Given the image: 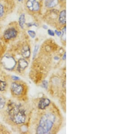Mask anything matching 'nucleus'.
Returning <instances> with one entry per match:
<instances>
[{
  "instance_id": "nucleus-1",
  "label": "nucleus",
  "mask_w": 135,
  "mask_h": 134,
  "mask_svg": "<svg viewBox=\"0 0 135 134\" xmlns=\"http://www.w3.org/2000/svg\"><path fill=\"white\" fill-rule=\"evenodd\" d=\"M21 102L19 101L17 103L12 100L7 101L2 115L6 123L15 127L19 126V130H24H24H28V126L25 125L29 115L26 105Z\"/></svg>"
},
{
  "instance_id": "nucleus-2",
  "label": "nucleus",
  "mask_w": 135,
  "mask_h": 134,
  "mask_svg": "<svg viewBox=\"0 0 135 134\" xmlns=\"http://www.w3.org/2000/svg\"><path fill=\"white\" fill-rule=\"evenodd\" d=\"M56 116L52 112H48L44 113L39 121L38 125L36 130L37 134H48L51 133L56 120Z\"/></svg>"
},
{
  "instance_id": "nucleus-3",
  "label": "nucleus",
  "mask_w": 135,
  "mask_h": 134,
  "mask_svg": "<svg viewBox=\"0 0 135 134\" xmlns=\"http://www.w3.org/2000/svg\"><path fill=\"white\" fill-rule=\"evenodd\" d=\"M15 80L11 83L10 90L12 97L20 102H26V95L28 94V86L22 80Z\"/></svg>"
},
{
  "instance_id": "nucleus-4",
  "label": "nucleus",
  "mask_w": 135,
  "mask_h": 134,
  "mask_svg": "<svg viewBox=\"0 0 135 134\" xmlns=\"http://www.w3.org/2000/svg\"><path fill=\"white\" fill-rule=\"evenodd\" d=\"M0 63L1 65L5 69L11 71L15 68L17 63L16 59L12 56L8 54L5 55L1 58Z\"/></svg>"
},
{
  "instance_id": "nucleus-5",
  "label": "nucleus",
  "mask_w": 135,
  "mask_h": 134,
  "mask_svg": "<svg viewBox=\"0 0 135 134\" xmlns=\"http://www.w3.org/2000/svg\"><path fill=\"white\" fill-rule=\"evenodd\" d=\"M8 76L3 72L2 76H0V92L7 90L9 86Z\"/></svg>"
},
{
  "instance_id": "nucleus-6",
  "label": "nucleus",
  "mask_w": 135,
  "mask_h": 134,
  "mask_svg": "<svg viewBox=\"0 0 135 134\" xmlns=\"http://www.w3.org/2000/svg\"><path fill=\"white\" fill-rule=\"evenodd\" d=\"M18 32L15 28H13L6 29L4 33V38L6 40H10L16 37L17 35Z\"/></svg>"
},
{
  "instance_id": "nucleus-7",
  "label": "nucleus",
  "mask_w": 135,
  "mask_h": 134,
  "mask_svg": "<svg viewBox=\"0 0 135 134\" xmlns=\"http://www.w3.org/2000/svg\"><path fill=\"white\" fill-rule=\"evenodd\" d=\"M26 6L32 11H37L40 9V5L36 0H28Z\"/></svg>"
},
{
  "instance_id": "nucleus-8",
  "label": "nucleus",
  "mask_w": 135,
  "mask_h": 134,
  "mask_svg": "<svg viewBox=\"0 0 135 134\" xmlns=\"http://www.w3.org/2000/svg\"><path fill=\"white\" fill-rule=\"evenodd\" d=\"M50 103L51 102L49 99L46 98H41L38 103V108L40 109L41 110H45L46 109L48 106H50Z\"/></svg>"
},
{
  "instance_id": "nucleus-9",
  "label": "nucleus",
  "mask_w": 135,
  "mask_h": 134,
  "mask_svg": "<svg viewBox=\"0 0 135 134\" xmlns=\"http://www.w3.org/2000/svg\"><path fill=\"white\" fill-rule=\"evenodd\" d=\"M28 66V63L24 58H21L18 60V67L17 70L19 72L23 71Z\"/></svg>"
},
{
  "instance_id": "nucleus-10",
  "label": "nucleus",
  "mask_w": 135,
  "mask_h": 134,
  "mask_svg": "<svg viewBox=\"0 0 135 134\" xmlns=\"http://www.w3.org/2000/svg\"><path fill=\"white\" fill-rule=\"evenodd\" d=\"M31 51L28 45H25L23 47L21 51V55L24 59L29 58L30 56Z\"/></svg>"
},
{
  "instance_id": "nucleus-11",
  "label": "nucleus",
  "mask_w": 135,
  "mask_h": 134,
  "mask_svg": "<svg viewBox=\"0 0 135 134\" xmlns=\"http://www.w3.org/2000/svg\"><path fill=\"white\" fill-rule=\"evenodd\" d=\"M7 101L2 94H0V115H2L3 111L6 107Z\"/></svg>"
},
{
  "instance_id": "nucleus-12",
  "label": "nucleus",
  "mask_w": 135,
  "mask_h": 134,
  "mask_svg": "<svg viewBox=\"0 0 135 134\" xmlns=\"http://www.w3.org/2000/svg\"><path fill=\"white\" fill-rule=\"evenodd\" d=\"M45 6L48 8H52L58 4V0H45Z\"/></svg>"
},
{
  "instance_id": "nucleus-13",
  "label": "nucleus",
  "mask_w": 135,
  "mask_h": 134,
  "mask_svg": "<svg viewBox=\"0 0 135 134\" xmlns=\"http://www.w3.org/2000/svg\"><path fill=\"white\" fill-rule=\"evenodd\" d=\"M59 22L61 24L66 23V11L65 10L62 11L59 16Z\"/></svg>"
},
{
  "instance_id": "nucleus-14",
  "label": "nucleus",
  "mask_w": 135,
  "mask_h": 134,
  "mask_svg": "<svg viewBox=\"0 0 135 134\" xmlns=\"http://www.w3.org/2000/svg\"><path fill=\"white\" fill-rule=\"evenodd\" d=\"M19 25L21 28L24 29L25 23V16L24 14H21L19 18Z\"/></svg>"
},
{
  "instance_id": "nucleus-15",
  "label": "nucleus",
  "mask_w": 135,
  "mask_h": 134,
  "mask_svg": "<svg viewBox=\"0 0 135 134\" xmlns=\"http://www.w3.org/2000/svg\"><path fill=\"white\" fill-rule=\"evenodd\" d=\"M11 132L4 125L0 124V134H10Z\"/></svg>"
},
{
  "instance_id": "nucleus-16",
  "label": "nucleus",
  "mask_w": 135,
  "mask_h": 134,
  "mask_svg": "<svg viewBox=\"0 0 135 134\" xmlns=\"http://www.w3.org/2000/svg\"><path fill=\"white\" fill-rule=\"evenodd\" d=\"M4 8L3 5L0 3V18L2 17L4 15Z\"/></svg>"
},
{
  "instance_id": "nucleus-17",
  "label": "nucleus",
  "mask_w": 135,
  "mask_h": 134,
  "mask_svg": "<svg viewBox=\"0 0 135 134\" xmlns=\"http://www.w3.org/2000/svg\"><path fill=\"white\" fill-rule=\"evenodd\" d=\"M28 33L29 35L32 38H34L36 35L35 32L32 31V30H28Z\"/></svg>"
},
{
  "instance_id": "nucleus-18",
  "label": "nucleus",
  "mask_w": 135,
  "mask_h": 134,
  "mask_svg": "<svg viewBox=\"0 0 135 134\" xmlns=\"http://www.w3.org/2000/svg\"><path fill=\"white\" fill-rule=\"evenodd\" d=\"M62 39H63V40L64 41L66 40V27H65L63 29Z\"/></svg>"
},
{
  "instance_id": "nucleus-19",
  "label": "nucleus",
  "mask_w": 135,
  "mask_h": 134,
  "mask_svg": "<svg viewBox=\"0 0 135 134\" xmlns=\"http://www.w3.org/2000/svg\"><path fill=\"white\" fill-rule=\"evenodd\" d=\"M39 48V46L38 45H36L35 47L34 50V52H33V60L34 59L35 57V56H36L37 54V52H38V50Z\"/></svg>"
},
{
  "instance_id": "nucleus-20",
  "label": "nucleus",
  "mask_w": 135,
  "mask_h": 134,
  "mask_svg": "<svg viewBox=\"0 0 135 134\" xmlns=\"http://www.w3.org/2000/svg\"><path fill=\"white\" fill-rule=\"evenodd\" d=\"M48 33L50 36H54V35H55V33L52 30H51L50 29L48 30Z\"/></svg>"
},
{
  "instance_id": "nucleus-21",
  "label": "nucleus",
  "mask_w": 135,
  "mask_h": 134,
  "mask_svg": "<svg viewBox=\"0 0 135 134\" xmlns=\"http://www.w3.org/2000/svg\"><path fill=\"white\" fill-rule=\"evenodd\" d=\"M42 85L44 87V88L47 89V85H48V82L46 80H44L42 82Z\"/></svg>"
},
{
  "instance_id": "nucleus-22",
  "label": "nucleus",
  "mask_w": 135,
  "mask_h": 134,
  "mask_svg": "<svg viewBox=\"0 0 135 134\" xmlns=\"http://www.w3.org/2000/svg\"><path fill=\"white\" fill-rule=\"evenodd\" d=\"M27 25L28 27H31L32 26H37V25H36V24L33 23H28L27 24Z\"/></svg>"
},
{
  "instance_id": "nucleus-23",
  "label": "nucleus",
  "mask_w": 135,
  "mask_h": 134,
  "mask_svg": "<svg viewBox=\"0 0 135 134\" xmlns=\"http://www.w3.org/2000/svg\"><path fill=\"white\" fill-rule=\"evenodd\" d=\"M55 32L56 34L58 36H60L61 35V34H62V33H61V32L58 31H57V30H56L55 31Z\"/></svg>"
},
{
  "instance_id": "nucleus-24",
  "label": "nucleus",
  "mask_w": 135,
  "mask_h": 134,
  "mask_svg": "<svg viewBox=\"0 0 135 134\" xmlns=\"http://www.w3.org/2000/svg\"><path fill=\"white\" fill-rule=\"evenodd\" d=\"M63 59L64 60H65L66 59V53H65L64 54V55L63 56Z\"/></svg>"
},
{
  "instance_id": "nucleus-25",
  "label": "nucleus",
  "mask_w": 135,
  "mask_h": 134,
  "mask_svg": "<svg viewBox=\"0 0 135 134\" xmlns=\"http://www.w3.org/2000/svg\"><path fill=\"white\" fill-rule=\"evenodd\" d=\"M43 28H44V29H47L48 28V27H47V25H43Z\"/></svg>"
},
{
  "instance_id": "nucleus-26",
  "label": "nucleus",
  "mask_w": 135,
  "mask_h": 134,
  "mask_svg": "<svg viewBox=\"0 0 135 134\" xmlns=\"http://www.w3.org/2000/svg\"><path fill=\"white\" fill-rule=\"evenodd\" d=\"M22 0H18V1H19V2H20V1H21Z\"/></svg>"
}]
</instances>
